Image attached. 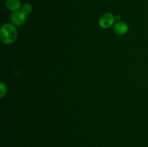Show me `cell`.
<instances>
[{
  "instance_id": "obj_2",
  "label": "cell",
  "mask_w": 148,
  "mask_h": 147,
  "mask_svg": "<svg viewBox=\"0 0 148 147\" xmlns=\"http://www.w3.org/2000/svg\"><path fill=\"white\" fill-rule=\"evenodd\" d=\"M115 17L112 13L107 12L103 14L99 20V24L103 29H108L114 24Z\"/></svg>"
},
{
  "instance_id": "obj_1",
  "label": "cell",
  "mask_w": 148,
  "mask_h": 147,
  "mask_svg": "<svg viewBox=\"0 0 148 147\" xmlns=\"http://www.w3.org/2000/svg\"><path fill=\"white\" fill-rule=\"evenodd\" d=\"M17 38V30L12 23H5L0 30V39L5 45L12 44Z\"/></svg>"
},
{
  "instance_id": "obj_4",
  "label": "cell",
  "mask_w": 148,
  "mask_h": 147,
  "mask_svg": "<svg viewBox=\"0 0 148 147\" xmlns=\"http://www.w3.org/2000/svg\"><path fill=\"white\" fill-rule=\"evenodd\" d=\"M129 26L125 22L119 21L114 24V33L119 35H124L128 32Z\"/></svg>"
},
{
  "instance_id": "obj_6",
  "label": "cell",
  "mask_w": 148,
  "mask_h": 147,
  "mask_svg": "<svg viewBox=\"0 0 148 147\" xmlns=\"http://www.w3.org/2000/svg\"><path fill=\"white\" fill-rule=\"evenodd\" d=\"M32 10H33V7H32L31 4H28V3H25V4H23L20 9V11L24 13L25 15L30 14L32 12Z\"/></svg>"
},
{
  "instance_id": "obj_3",
  "label": "cell",
  "mask_w": 148,
  "mask_h": 147,
  "mask_svg": "<svg viewBox=\"0 0 148 147\" xmlns=\"http://www.w3.org/2000/svg\"><path fill=\"white\" fill-rule=\"evenodd\" d=\"M10 20L14 25L21 26L25 24L27 20V15L22 12L20 10H17V11L13 12L10 17Z\"/></svg>"
},
{
  "instance_id": "obj_5",
  "label": "cell",
  "mask_w": 148,
  "mask_h": 147,
  "mask_svg": "<svg viewBox=\"0 0 148 147\" xmlns=\"http://www.w3.org/2000/svg\"><path fill=\"white\" fill-rule=\"evenodd\" d=\"M5 6L9 10L12 12H15L21 9V2L20 0H7Z\"/></svg>"
},
{
  "instance_id": "obj_7",
  "label": "cell",
  "mask_w": 148,
  "mask_h": 147,
  "mask_svg": "<svg viewBox=\"0 0 148 147\" xmlns=\"http://www.w3.org/2000/svg\"><path fill=\"white\" fill-rule=\"evenodd\" d=\"M7 93V86L4 82L0 83V97L3 98Z\"/></svg>"
}]
</instances>
